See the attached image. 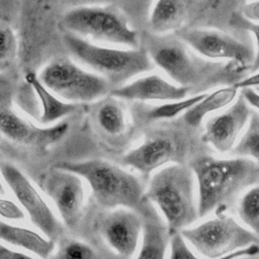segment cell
<instances>
[{"label": "cell", "instance_id": "6da1fadb", "mask_svg": "<svg viewBox=\"0 0 259 259\" xmlns=\"http://www.w3.org/2000/svg\"><path fill=\"white\" fill-rule=\"evenodd\" d=\"M146 51L153 64L176 85L188 89L191 96L218 86H232L246 78V71L235 63L204 58L176 34L152 33Z\"/></svg>", "mask_w": 259, "mask_h": 259}, {"label": "cell", "instance_id": "7a4b0ae2", "mask_svg": "<svg viewBox=\"0 0 259 259\" xmlns=\"http://www.w3.org/2000/svg\"><path fill=\"white\" fill-rule=\"evenodd\" d=\"M197 183L198 215L228 214L237 207L241 192L259 185V164L247 157L217 159L199 156L188 165Z\"/></svg>", "mask_w": 259, "mask_h": 259}, {"label": "cell", "instance_id": "3957f363", "mask_svg": "<svg viewBox=\"0 0 259 259\" xmlns=\"http://www.w3.org/2000/svg\"><path fill=\"white\" fill-rule=\"evenodd\" d=\"M161 122L122 159L124 165L137 170L145 179L168 163L189 165L195 158L211 154L201 126L189 125L182 116Z\"/></svg>", "mask_w": 259, "mask_h": 259}, {"label": "cell", "instance_id": "277c9868", "mask_svg": "<svg viewBox=\"0 0 259 259\" xmlns=\"http://www.w3.org/2000/svg\"><path fill=\"white\" fill-rule=\"evenodd\" d=\"M55 167L76 173L90 186L96 203L104 208L124 207L140 215L151 201L142 181L134 174L103 160L62 162Z\"/></svg>", "mask_w": 259, "mask_h": 259}, {"label": "cell", "instance_id": "5b68a950", "mask_svg": "<svg viewBox=\"0 0 259 259\" xmlns=\"http://www.w3.org/2000/svg\"><path fill=\"white\" fill-rule=\"evenodd\" d=\"M195 181L192 169L182 164L163 167L150 179L146 197L163 213L171 236L199 218Z\"/></svg>", "mask_w": 259, "mask_h": 259}, {"label": "cell", "instance_id": "8992f818", "mask_svg": "<svg viewBox=\"0 0 259 259\" xmlns=\"http://www.w3.org/2000/svg\"><path fill=\"white\" fill-rule=\"evenodd\" d=\"M63 44L77 62L110 83L123 84L154 67L146 49L140 47L121 48L100 45L70 32L64 33Z\"/></svg>", "mask_w": 259, "mask_h": 259}, {"label": "cell", "instance_id": "52a82bcc", "mask_svg": "<svg viewBox=\"0 0 259 259\" xmlns=\"http://www.w3.org/2000/svg\"><path fill=\"white\" fill-rule=\"evenodd\" d=\"M62 25L66 32L92 42L121 48L140 47L137 30L118 10L108 6L73 7L63 15Z\"/></svg>", "mask_w": 259, "mask_h": 259}, {"label": "cell", "instance_id": "ba28073f", "mask_svg": "<svg viewBox=\"0 0 259 259\" xmlns=\"http://www.w3.org/2000/svg\"><path fill=\"white\" fill-rule=\"evenodd\" d=\"M40 81L61 99L91 102L110 93V82L66 57L51 60L37 74Z\"/></svg>", "mask_w": 259, "mask_h": 259}, {"label": "cell", "instance_id": "9c48e42d", "mask_svg": "<svg viewBox=\"0 0 259 259\" xmlns=\"http://www.w3.org/2000/svg\"><path fill=\"white\" fill-rule=\"evenodd\" d=\"M183 238L203 257L219 259L240 249L258 244L254 233L228 214H219L181 232Z\"/></svg>", "mask_w": 259, "mask_h": 259}, {"label": "cell", "instance_id": "30bf717a", "mask_svg": "<svg viewBox=\"0 0 259 259\" xmlns=\"http://www.w3.org/2000/svg\"><path fill=\"white\" fill-rule=\"evenodd\" d=\"M175 34L202 57L235 63L246 72L255 58V49L249 40L221 30L186 27Z\"/></svg>", "mask_w": 259, "mask_h": 259}, {"label": "cell", "instance_id": "8fae6325", "mask_svg": "<svg viewBox=\"0 0 259 259\" xmlns=\"http://www.w3.org/2000/svg\"><path fill=\"white\" fill-rule=\"evenodd\" d=\"M0 173L20 205L27 212L30 222L48 239L56 241L64 234L61 223L27 177L14 165L1 162Z\"/></svg>", "mask_w": 259, "mask_h": 259}, {"label": "cell", "instance_id": "7c38bea8", "mask_svg": "<svg viewBox=\"0 0 259 259\" xmlns=\"http://www.w3.org/2000/svg\"><path fill=\"white\" fill-rule=\"evenodd\" d=\"M41 186L56 205L65 227L75 229L82 215L85 191L76 173L54 167L42 178Z\"/></svg>", "mask_w": 259, "mask_h": 259}, {"label": "cell", "instance_id": "4fadbf2b", "mask_svg": "<svg viewBox=\"0 0 259 259\" xmlns=\"http://www.w3.org/2000/svg\"><path fill=\"white\" fill-rule=\"evenodd\" d=\"M96 229L112 253L120 259H130L137 250L143 232V219L135 210L119 207L102 214Z\"/></svg>", "mask_w": 259, "mask_h": 259}, {"label": "cell", "instance_id": "5bb4252c", "mask_svg": "<svg viewBox=\"0 0 259 259\" xmlns=\"http://www.w3.org/2000/svg\"><path fill=\"white\" fill-rule=\"evenodd\" d=\"M252 112L250 104L241 94L226 111L205 122L202 134L204 142L220 153L232 151Z\"/></svg>", "mask_w": 259, "mask_h": 259}, {"label": "cell", "instance_id": "9a60e30c", "mask_svg": "<svg viewBox=\"0 0 259 259\" xmlns=\"http://www.w3.org/2000/svg\"><path fill=\"white\" fill-rule=\"evenodd\" d=\"M209 4L206 0H155L149 14L154 34L177 32L196 19Z\"/></svg>", "mask_w": 259, "mask_h": 259}, {"label": "cell", "instance_id": "2e32d148", "mask_svg": "<svg viewBox=\"0 0 259 259\" xmlns=\"http://www.w3.org/2000/svg\"><path fill=\"white\" fill-rule=\"evenodd\" d=\"M67 122L39 127L12 110L0 111V134L20 145L46 147L60 141L68 132Z\"/></svg>", "mask_w": 259, "mask_h": 259}, {"label": "cell", "instance_id": "e0dca14e", "mask_svg": "<svg viewBox=\"0 0 259 259\" xmlns=\"http://www.w3.org/2000/svg\"><path fill=\"white\" fill-rule=\"evenodd\" d=\"M189 94L188 89L171 83L157 74H149L130 80L113 89L109 95L124 100L176 101Z\"/></svg>", "mask_w": 259, "mask_h": 259}, {"label": "cell", "instance_id": "ac0fdd59", "mask_svg": "<svg viewBox=\"0 0 259 259\" xmlns=\"http://www.w3.org/2000/svg\"><path fill=\"white\" fill-rule=\"evenodd\" d=\"M141 217L143 219V238L137 259H165L171 239L166 223L152 202Z\"/></svg>", "mask_w": 259, "mask_h": 259}, {"label": "cell", "instance_id": "d6986e66", "mask_svg": "<svg viewBox=\"0 0 259 259\" xmlns=\"http://www.w3.org/2000/svg\"><path fill=\"white\" fill-rule=\"evenodd\" d=\"M24 80L38 101L39 113L37 118L41 124L52 125L53 123H58L60 119L76 110L77 104L67 102L57 96L40 81L35 72L27 70L24 74Z\"/></svg>", "mask_w": 259, "mask_h": 259}, {"label": "cell", "instance_id": "ffe728a7", "mask_svg": "<svg viewBox=\"0 0 259 259\" xmlns=\"http://www.w3.org/2000/svg\"><path fill=\"white\" fill-rule=\"evenodd\" d=\"M0 240L10 245L25 249L41 259H49L55 249V241L39 234L0 221Z\"/></svg>", "mask_w": 259, "mask_h": 259}, {"label": "cell", "instance_id": "44dd1931", "mask_svg": "<svg viewBox=\"0 0 259 259\" xmlns=\"http://www.w3.org/2000/svg\"><path fill=\"white\" fill-rule=\"evenodd\" d=\"M237 90L238 89L232 85L215 90L210 94L206 93V95L199 102L191 106L182 114V118L189 125L200 127L203 118L208 113L230 104L235 99Z\"/></svg>", "mask_w": 259, "mask_h": 259}, {"label": "cell", "instance_id": "7402d4cb", "mask_svg": "<svg viewBox=\"0 0 259 259\" xmlns=\"http://www.w3.org/2000/svg\"><path fill=\"white\" fill-rule=\"evenodd\" d=\"M206 93L193 95L188 98H184L181 100L176 101H169L168 103L149 106L142 111L140 115L142 122L144 123H151V122H158V121H166L170 119H174L180 113H184L187 109L191 106L199 102Z\"/></svg>", "mask_w": 259, "mask_h": 259}, {"label": "cell", "instance_id": "603a6c76", "mask_svg": "<svg viewBox=\"0 0 259 259\" xmlns=\"http://www.w3.org/2000/svg\"><path fill=\"white\" fill-rule=\"evenodd\" d=\"M97 121L101 130L109 136L121 135L126 128L123 108L113 100L104 102L98 108Z\"/></svg>", "mask_w": 259, "mask_h": 259}, {"label": "cell", "instance_id": "cb8c5ba5", "mask_svg": "<svg viewBox=\"0 0 259 259\" xmlns=\"http://www.w3.org/2000/svg\"><path fill=\"white\" fill-rule=\"evenodd\" d=\"M248 127L231 151L238 157H250L259 164V112L253 111Z\"/></svg>", "mask_w": 259, "mask_h": 259}, {"label": "cell", "instance_id": "d4e9b609", "mask_svg": "<svg viewBox=\"0 0 259 259\" xmlns=\"http://www.w3.org/2000/svg\"><path fill=\"white\" fill-rule=\"evenodd\" d=\"M240 220L259 240V185L251 187L237 204Z\"/></svg>", "mask_w": 259, "mask_h": 259}, {"label": "cell", "instance_id": "484cf974", "mask_svg": "<svg viewBox=\"0 0 259 259\" xmlns=\"http://www.w3.org/2000/svg\"><path fill=\"white\" fill-rule=\"evenodd\" d=\"M259 254V245H251L247 248L240 249L234 253H231L227 256L221 257L219 259H236L243 256H253ZM169 259H200L196 257L192 251L188 248L185 243V239L181 233H175L171 236L170 239V257Z\"/></svg>", "mask_w": 259, "mask_h": 259}, {"label": "cell", "instance_id": "4316f807", "mask_svg": "<svg viewBox=\"0 0 259 259\" xmlns=\"http://www.w3.org/2000/svg\"><path fill=\"white\" fill-rule=\"evenodd\" d=\"M49 259H100L99 254L88 244L63 238L60 239L59 248Z\"/></svg>", "mask_w": 259, "mask_h": 259}, {"label": "cell", "instance_id": "83f0119b", "mask_svg": "<svg viewBox=\"0 0 259 259\" xmlns=\"http://www.w3.org/2000/svg\"><path fill=\"white\" fill-rule=\"evenodd\" d=\"M230 23L234 27H236L240 30L249 31L254 35L255 41H256L255 58H254V61L249 69V72L250 73L258 72L259 71V23L248 20L241 13H237V12L231 16Z\"/></svg>", "mask_w": 259, "mask_h": 259}, {"label": "cell", "instance_id": "f1b7e54d", "mask_svg": "<svg viewBox=\"0 0 259 259\" xmlns=\"http://www.w3.org/2000/svg\"><path fill=\"white\" fill-rule=\"evenodd\" d=\"M17 49L16 37L13 30L4 25H0V63L12 60Z\"/></svg>", "mask_w": 259, "mask_h": 259}, {"label": "cell", "instance_id": "f546056e", "mask_svg": "<svg viewBox=\"0 0 259 259\" xmlns=\"http://www.w3.org/2000/svg\"><path fill=\"white\" fill-rule=\"evenodd\" d=\"M0 215L8 220L24 219L23 210L13 201L0 197Z\"/></svg>", "mask_w": 259, "mask_h": 259}, {"label": "cell", "instance_id": "4dcf8cb0", "mask_svg": "<svg viewBox=\"0 0 259 259\" xmlns=\"http://www.w3.org/2000/svg\"><path fill=\"white\" fill-rule=\"evenodd\" d=\"M0 259H34L24 253L11 250L0 244Z\"/></svg>", "mask_w": 259, "mask_h": 259}, {"label": "cell", "instance_id": "1f68e13d", "mask_svg": "<svg viewBox=\"0 0 259 259\" xmlns=\"http://www.w3.org/2000/svg\"><path fill=\"white\" fill-rule=\"evenodd\" d=\"M242 15L253 22L259 21V1L248 4L242 13Z\"/></svg>", "mask_w": 259, "mask_h": 259}, {"label": "cell", "instance_id": "d6a6232c", "mask_svg": "<svg viewBox=\"0 0 259 259\" xmlns=\"http://www.w3.org/2000/svg\"><path fill=\"white\" fill-rule=\"evenodd\" d=\"M241 90V94L245 97L247 102L259 111V92L253 88H243Z\"/></svg>", "mask_w": 259, "mask_h": 259}, {"label": "cell", "instance_id": "836d02e7", "mask_svg": "<svg viewBox=\"0 0 259 259\" xmlns=\"http://www.w3.org/2000/svg\"><path fill=\"white\" fill-rule=\"evenodd\" d=\"M234 86L237 89H243V88H255L259 86V73H255L249 77L244 78L243 80L237 82L234 84Z\"/></svg>", "mask_w": 259, "mask_h": 259}, {"label": "cell", "instance_id": "e575fe53", "mask_svg": "<svg viewBox=\"0 0 259 259\" xmlns=\"http://www.w3.org/2000/svg\"><path fill=\"white\" fill-rule=\"evenodd\" d=\"M236 259H259V254L253 255V256H243V257H239Z\"/></svg>", "mask_w": 259, "mask_h": 259}, {"label": "cell", "instance_id": "d590c367", "mask_svg": "<svg viewBox=\"0 0 259 259\" xmlns=\"http://www.w3.org/2000/svg\"><path fill=\"white\" fill-rule=\"evenodd\" d=\"M5 193V190H4V187H3V184L0 180V195H3Z\"/></svg>", "mask_w": 259, "mask_h": 259}, {"label": "cell", "instance_id": "8d00e7d4", "mask_svg": "<svg viewBox=\"0 0 259 259\" xmlns=\"http://www.w3.org/2000/svg\"><path fill=\"white\" fill-rule=\"evenodd\" d=\"M255 88H256V89H255V90H256V91H258V92H259V86H257V87H255Z\"/></svg>", "mask_w": 259, "mask_h": 259}, {"label": "cell", "instance_id": "74e56055", "mask_svg": "<svg viewBox=\"0 0 259 259\" xmlns=\"http://www.w3.org/2000/svg\"><path fill=\"white\" fill-rule=\"evenodd\" d=\"M206 1H207V2H209V3H210V2H212V1H213V0H206Z\"/></svg>", "mask_w": 259, "mask_h": 259}, {"label": "cell", "instance_id": "f35d334b", "mask_svg": "<svg viewBox=\"0 0 259 259\" xmlns=\"http://www.w3.org/2000/svg\"><path fill=\"white\" fill-rule=\"evenodd\" d=\"M45 1H47V0H45Z\"/></svg>", "mask_w": 259, "mask_h": 259}]
</instances>
